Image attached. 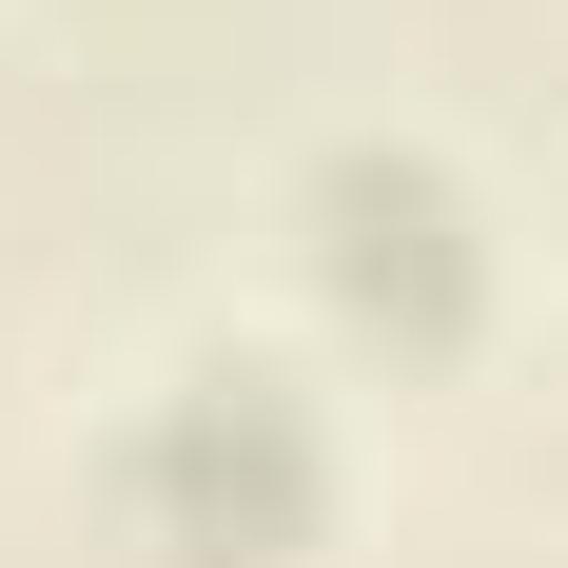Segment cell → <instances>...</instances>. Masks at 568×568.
I'll return each instance as SVG.
<instances>
[{
    "mask_svg": "<svg viewBox=\"0 0 568 568\" xmlns=\"http://www.w3.org/2000/svg\"><path fill=\"white\" fill-rule=\"evenodd\" d=\"M314 490H334V452H314V393H294L275 353H196L138 412V452H118V510L158 529V549H196V568H275L314 529Z\"/></svg>",
    "mask_w": 568,
    "mask_h": 568,
    "instance_id": "cell-1",
    "label": "cell"
},
{
    "mask_svg": "<svg viewBox=\"0 0 568 568\" xmlns=\"http://www.w3.org/2000/svg\"><path fill=\"white\" fill-rule=\"evenodd\" d=\"M314 275H334L353 314H393V334H452L490 255H470V196L412 158V138H353V158H314Z\"/></svg>",
    "mask_w": 568,
    "mask_h": 568,
    "instance_id": "cell-2",
    "label": "cell"
}]
</instances>
